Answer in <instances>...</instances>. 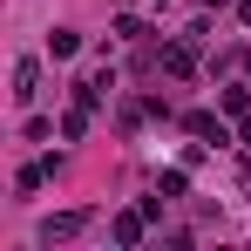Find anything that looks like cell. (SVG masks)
I'll return each mask as SVG.
<instances>
[{
  "mask_svg": "<svg viewBox=\"0 0 251 251\" xmlns=\"http://www.w3.org/2000/svg\"><path fill=\"white\" fill-rule=\"evenodd\" d=\"M48 48H54V61H68V54H82V34H75V27H54Z\"/></svg>",
  "mask_w": 251,
  "mask_h": 251,
  "instance_id": "5",
  "label": "cell"
},
{
  "mask_svg": "<svg viewBox=\"0 0 251 251\" xmlns=\"http://www.w3.org/2000/svg\"><path fill=\"white\" fill-rule=\"evenodd\" d=\"M88 224V210H54V217H41V245H61V238H75Z\"/></svg>",
  "mask_w": 251,
  "mask_h": 251,
  "instance_id": "2",
  "label": "cell"
},
{
  "mask_svg": "<svg viewBox=\"0 0 251 251\" xmlns=\"http://www.w3.org/2000/svg\"><path fill=\"white\" fill-rule=\"evenodd\" d=\"M217 102H224V109H231V116H251V88H224V95H217Z\"/></svg>",
  "mask_w": 251,
  "mask_h": 251,
  "instance_id": "9",
  "label": "cell"
},
{
  "mask_svg": "<svg viewBox=\"0 0 251 251\" xmlns=\"http://www.w3.org/2000/svg\"><path fill=\"white\" fill-rule=\"evenodd\" d=\"M183 129H190V136H217V143H224V123H217L210 109H197V116H183Z\"/></svg>",
  "mask_w": 251,
  "mask_h": 251,
  "instance_id": "6",
  "label": "cell"
},
{
  "mask_svg": "<svg viewBox=\"0 0 251 251\" xmlns=\"http://www.w3.org/2000/svg\"><path fill=\"white\" fill-rule=\"evenodd\" d=\"M238 21H245V27H251V0H238Z\"/></svg>",
  "mask_w": 251,
  "mask_h": 251,
  "instance_id": "10",
  "label": "cell"
},
{
  "mask_svg": "<svg viewBox=\"0 0 251 251\" xmlns=\"http://www.w3.org/2000/svg\"><path fill=\"white\" fill-rule=\"evenodd\" d=\"M143 231H150V210L136 204V210H116V224H109V238H116V245H143Z\"/></svg>",
  "mask_w": 251,
  "mask_h": 251,
  "instance_id": "1",
  "label": "cell"
},
{
  "mask_svg": "<svg viewBox=\"0 0 251 251\" xmlns=\"http://www.w3.org/2000/svg\"><path fill=\"white\" fill-rule=\"evenodd\" d=\"M163 68H170V75H190V68H197V48H190V41H170L163 48Z\"/></svg>",
  "mask_w": 251,
  "mask_h": 251,
  "instance_id": "4",
  "label": "cell"
},
{
  "mask_svg": "<svg viewBox=\"0 0 251 251\" xmlns=\"http://www.w3.org/2000/svg\"><path fill=\"white\" fill-rule=\"evenodd\" d=\"M88 116H95V109L75 102V109H68V123H61V136H68V143H82V136H88Z\"/></svg>",
  "mask_w": 251,
  "mask_h": 251,
  "instance_id": "7",
  "label": "cell"
},
{
  "mask_svg": "<svg viewBox=\"0 0 251 251\" xmlns=\"http://www.w3.org/2000/svg\"><path fill=\"white\" fill-rule=\"evenodd\" d=\"M41 95V61L27 54V61H14V102H34Z\"/></svg>",
  "mask_w": 251,
  "mask_h": 251,
  "instance_id": "3",
  "label": "cell"
},
{
  "mask_svg": "<svg viewBox=\"0 0 251 251\" xmlns=\"http://www.w3.org/2000/svg\"><path fill=\"white\" fill-rule=\"evenodd\" d=\"M116 34H123V41H150V27H143V14H116Z\"/></svg>",
  "mask_w": 251,
  "mask_h": 251,
  "instance_id": "8",
  "label": "cell"
},
{
  "mask_svg": "<svg viewBox=\"0 0 251 251\" xmlns=\"http://www.w3.org/2000/svg\"><path fill=\"white\" fill-rule=\"evenodd\" d=\"M204 7H231V0H204Z\"/></svg>",
  "mask_w": 251,
  "mask_h": 251,
  "instance_id": "11",
  "label": "cell"
}]
</instances>
